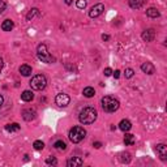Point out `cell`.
Wrapping results in <instances>:
<instances>
[{
	"label": "cell",
	"instance_id": "1",
	"mask_svg": "<svg viewBox=\"0 0 167 167\" xmlns=\"http://www.w3.org/2000/svg\"><path fill=\"white\" fill-rule=\"evenodd\" d=\"M97 110L94 107H84L82 110L80 111V115H78V120H80L82 124H91L97 120Z\"/></svg>",
	"mask_w": 167,
	"mask_h": 167
},
{
	"label": "cell",
	"instance_id": "2",
	"mask_svg": "<svg viewBox=\"0 0 167 167\" xmlns=\"http://www.w3.org/2000/svg\"><path fill=\"white\" fill-rule=\"evenodd\" d=\"M102 109L104 112H115V111L119 109V106H120V103H119V101L116 99V98H114V97H110V96H106V97H103L102 98Z\"/></svg>",
	"mask_w": 167,
	"mask_h": 167
},
{
	"label": "cell",
	"instance_id": "3",
	"mask_svg": "<svg viewBox=\"0 0 167 167\" xmlns=\"http://www.w3.org/2000/svg\"><path fill=\"white\" fill-rule=\"evenodd\" d=\"M85 136H86V131L80 125H76V127H73V128H71L69 133H68V137H69L71 142H73V144L81 142L85 139Z\"/></svg>",
	"mask_w": 167,
	"mask_h": 167
},
{
	"label": "cell",
	"instance_id": "4",
	"mask_svg": "<svg viewBox=\"0 0 167 167\" xmlns=\"http://www.w3.org/2000/svg\"><path fill=\"white\" fill-rule=\"evenodd\" d=\"M37 55H38V59L43 63H47V64H51L55 61V58H52L47 51V46L44 43H41L37 47Z\"/></svg>",
	"mask_w": 167,
	"mask_h": 167
},
{
	"label": "cell",
	"instance_id": "5",
	"mask_svg": "<svg viewBox=\"0 0 167 167\" xmlns=\"http://www.w3.org/2000/svg\"><path fill=\"white\" fill-rule=\"evenodd\" d=\"M46 85H47V78H46V76H43V74H37V76H34L30 81V86L33 90L41 91L46 88Z\"/></svg>",
	"mask_w": 167,
	"mask_h": 167
},
{
	"label": "cell",
	"instance_id": "6",
	"mask_svg": "<svg viewBox=\"0 0 167 167\" xmlns=\"http://www.w3.org/2000/svg\"><path fill=\"white\" fill-rule=\"evenodd\" d=\"M71 102V98L68 94H64V93H60L55 97V103L58 104L59 107H67Z\"/></svg>",
	"mask_w": 167,
	"mask_h": 167
},
{
	"label": "cell",
	"instance_id": "7",
	"mask_svg": "<svg viewBox=\"0 0 167 167\" xmlns=\"http://www.w3.org/2000/svg\"><path fill=\"white\" fill-rule=\"evenodd\" d=\"M103 11H104V5L99 3V4H96L94 7H91V8H90L89 16L91 18H97V17H99V16L102 15Z\"/></svg>",
	"mask_w": 167,
	"mask_h": 167
},
{
	"label": "cell",
	"instance_id": "8",
	"mask_svg": "<svg viewBox=\"0 0 167 167\" xmlns=\"http://www.w3.org/2000/svg\"><path fill=\"white\" fill-rule=\"evenodd\" d=\"M155 152H157V154L159 155V158H161L162 161H166L167 159V146L165 145V144H159V145H157Z\"/></svg>",
	"mask_w": 167,
	"mask_h": 167
},
{
	"label": "cell",
	"instance_id": "9",
	"mask_svg": "<svg viewBox=\"0 0 167 167\" xmlns=\"http://www.w3.org/2000/svg\"><path fill=\"white\" fill-rule=\"evenodd\" d=\"M35 115H37V111L34 109H25L22 111V117H24V120H26V122H31L35 117Z\"/></svg>",
	"mask_w": 167,
	"mask_h": 167
},
{
	"label": "cell",
	"instance_id": "10",
	"mask_svg": "<svg viewBox=\"0 0 167 167\" xmlns=\"http://www.w3.org/2000/svg\"><path fill=\"white\" fill-rule=\"evenodd\" d=\"M154 37H155L154 29H146V30L141 34V38H142L145 42H152L153 39H154Z\"/></svg>",
	"mask_w": 167,
	"mask_h": 167
},
{
	"label": "cell",
	"instance_id": "11",
	"mask_svg": "<svg viewBox=\"0 0 167 167\" xmlns=\"http://www.w3.org/2000/svg\"><path fill=\"white\" fill-rule=\"evenodd\" d=\"M84 165V159L80 157H73V158L68 159L67 166L68 167H77V166H82Z\"/></svg>",
	"mask_w": 167,
	"mask_h": 167
},
{
	"label": "cell",
	"instance_id": "12",
	"mask_svg": "<svg viewBox=\"0 0 167 167\" xmlns=\"http://www.w3.org/2000/svg\"><path fill=\"white\" fill-rule=\"evenodd\" d=\"M141 71L144 72V73H146V74H153L155 72V67L152 63L146 61V63H144L141 65Z\"/></svg>",
	"mask_w": 167,
	"mask_h": 167
},
{
	"label": "cell",
	"instance_id": "13",
	"mask_svg": "<svg viewBox=\"0 0 167 167\" xmlns=\"http://www.w3.org/2000/svg\"><path fill=\"white\" fill-rule=\"evenodd\" d=\"M119 128H120V131H123V132H128V131L132 128V123H131L128 119H123L122 122L119 123Z\"/></svg>",
	"mask_w": 167,
	"mask_h": 167
},
{
	"label": "cell",
	"instance_id": "14",
	"mask_svg": "<svg viewBox=\"0 0 167 167\" xmlns=\"http://www.w3.org/2000/svg\"><path fill=\"white\" fill-rule=\"evenodd\" d=\"M146 0H129V7L132 9H140L145 5Z\"/></svg>",
	"mask_w": 167,
	"mask_h": 167
},
{
	"label": "cell",
	"instance_id": "15",
	"mask_svg": "<svg viewBox=\"0 0 167 167\" xmlns=\"http://www.w3.org/2000/svg\"><path fill=\"white\" fill-rule=\"evenodd\" d=\"M146 16L150 18H157L161 16V13H159V11L157 8H154V7H152V8L146 9Z\"/></svg>",
	"mask_w": 167,
	"mask_h": 167
},
{
	"label": "cell",
	"instance_id": "16",
	"mask_svg": "<svg viewBox=\"0 0 167 167\" xmlns=\"http://www.w3.org/2000/svg\"><path fill=\"white\" fill-rule=\"evenodd\" d=\"M33 98H34V94H33L31 90H25V91H22L21 99L24 101V102H30V101H33Z\"/></svg>",
	"mask_w": 167,
	"mask_h": 167
},
{
	"label": "cell",
	"instance_id": "17",
	"mask_svg": "<svg viewBox=\"0 0 167 167\" xmlns=\"http://www.w3.org/2000/svg\"><path fill=\"white\" fill-rule=\"evenodd\" d=\"M13 26H15V24H13L12 20H4L1 24V29L4 31H11L13 29Z\"/></svg>",
	"mask_w": 167,
	"mask_h": 167
},
{
	"label": "cell",
	"instance_id": "18",
	"mask_svg": "<svg viewBox=\"0 0 167 167\" xmlns=\"http://www.w3.org/2000/svg\"><path fill=\"white\" fill-rule=\"evenodd\" d=\"M20 73H21L24 77L30 76V74H31V67H29L28 64L21 65V67H20Z\"/></svg>",
	"mask_w": 167,
	"mask_h": 167
},
{
	"label": "cell",
	"instance_id": "19",
	"mask_svg": "<svg viewBox=\"0 0 167 167\" xmlns=\"http://www.w3.org/2000/svg\"><path fill=\"white\" fill-rule=\"evenodd\" d=\"M54 148L56 150H60V152H64V150L67 149V144H65L63 140H58V141H55V144H54Z\"/></svg>",
	"mask_w": 167,
	"mask_h": 167
},
{
	"label": "cell",
	"instance_id": "20",
	"mask_svg": "<svg viewBox=\"0 0 167 167\" xmlns=\"http://www.w3.org/2000/svg\"><path fill=\"white\" fill-rule=\"evenodd\" d=\"M82 94L86 98H91V97H94V94H96V90H94V88H91V86H88V88H85L84 91H82Z\"/></svg>",
	"mask_w": 167,
	"mask_h": 167
},
{
	"label": "cell",
	"instance_id": "21",
	"mask_svg": "<svg viewBox=\"0 0 167 167\" xmlns=\"http://www.w3.org/2000/svg\"><path fill=\"white\" fill-rule=\"evenodd\" d=\"M124 144H125V145H128V146L133 145V144H135V136L127 133V135L124 136Z\"/></svg>",
	"mask_w": 167,
	"mask_h": 167
},
{
	"label": "cell",
	"instance_id": "22",
	"mask_svg": "<svg viewBox=\"0 0 167 167\" xmlns=\"http://www.w3.org/2000/svg\"><path fill=\"white\" fill-rule=\"evenodd\" d=\"M5 131H8V132H17V131H20V125L17 123L7 124V125H5Z\"/></svg>",
	"mask_w": 167,
	"mask_h": 167
},
{
	"label": "cell",
	"instance_id": "23",
	"mask_svg": "<svg viewBox=\"0 0 167 167\" xmlns=\"http://www.w3.org/2000/svg\"><path fill=\"white\" fill-rule=\"evenodd\" d=\"M119 159L122 163H129L131 162V154L129 153H122L119 157Z\"/></svg>",
	"mask_w": 167,
	"mask_h": 167
},
{
	"label": "cell",
	"instance_id": "24",
	"mask_svg": "<svg viewBox=\"0 0 167 167\" xmlns=\"http://www.w3.org/2000/svg\"><path fill=\"white\" fill-rule=\"evenodd\" d=\"M38 15H39V11H38V9H37V8H31L30 11H29L28 15H26V18H28V20H31L33 17H35V16H38Z\"/></svg>",
	"mask_w": 167,
	"mask_h": 167
},
{
	"label": "cell",
	"instance_id": "25",
	"mask_svg": "<svg viewBox=\"0 0 167 167\" xmlns=\"http://www.w3.org/2000/svg\"><path fill=\"white\" fill-rule=\"evenodd\" d=\"M33 148L35 150H42L44 148V144L42 141H39V140H37V141H34V144H33Z\"/></svg>",
	"mask_w": 167,
	"mask_h": 167
},
{
	"label": "cell",
	"instance_id": "26",
	"mask_svg": "<svg viewBox=\"0 0 167 167\" xmlns=\"http://www.w3.org/2000/svg\"><path fill=\"white\" fill-rule=\"evenodd\" d=\"M133 74H135V71H133L132 68H127L125 72H124V76H125V78H132Z\"/></svg>",
	"mask_w": 167,
	"mask_h": 167
},
{
	"label": "cell",
	"instance_id": "27",
	"mask_svg": "<svg viewBox=\"0 0 167 167\" xmlns=\"http://www.w3.org/2000/svg\"><path fill=\"white\" fill-rule=\"evenodd\" d=\"M46 163H47V165L56 166V165H58V159L55 158V157H50V158H47V159H46Z\"/></svg>",
	"mask_w": 167,
	"mask_h": 167
},
{
	"label": "cell",
	"instance_id": "28",
	"mask_svg": "<svg viewBox=\"0 0 167 167\" xmlns=\"http://www.w3.org/2000/svg\"><path fill=\"white\" fill-rule=\"evenodd\" d=\"M86 0H76V5H77V8H80V9H84L85 7H86Z\"/></svg>",
	"mask_w": 167,
	"mask_h": 167
},
{
	"label": "cell",
	"instance_id": "29",
	"mask_svg": "<svg viewBox=\"0 0 167 167\" xmlns=\"http://www.w3.org/2000/svg\"><path fill=\"white\" fill-rule=\"evenodd\" d=\"M5 8H7L5 1H3V0H0V13H1V12H4V11H5Z\"/></svg>",
	"mask_w": 167,
	"mask_h": 167
},
{
	"label": "cell",
	"instance_id": "30",
	"mask_svg": "<svg viewBox=\"0 0 167 167\" xmlns=\"http://www.w3.org/2000/svg\"><path fill=\"white\" fill-rule=\"evenodd\" d=\"M103 73H104V76H106V77H109V76L112 74V69H111V68H106V69L103 71Z\"/></svg>",
	"mask_w": 167,
	"mask_h": 167
},
{
	"label": "cell",
	"instance_id": "31",
	"mask_svg": "<svg viewBox=\"0 0 167 167\" xmlns=\"http://www.w3.org/2000/svg\"><path fill=\"white\" fill-rule=\"evenodd\" d=\"M112 73H114V77H115V78H119L120 77V71L119 69H116L115 72H112Z\"/></svg>",
	"mask_w": 167,
	"mask_h": 167
},
{
	"label": "cell",
	"instance_id": "32",
	"mask_svg": "<svg viewBox=\"0 0 167 167\" xmlns=\"http://www.w3.org/2000/svg\"><path fill=\"white\" fill-rule=\"evenodd\" d=\"M93 145H94V148H96V149H99L101 146H102V144H101L99 141H96V142L93 144Z\"/></svg>",
	"mask_w": 167,
	"mask_h": 167
},
{
	"label": "cell",
	"instance_id": "33",
	"mask_svg": "<svg viewBox=\"0 0 167 167\" xmlns=\"http://www.w3.org/2000/svg\"><path fill=\"white\" fill-rule=\"evenodd\" d=\"M102 39H103V41H109V39H110V35L103 34V35H102Z\"/></svg>",
	"mask_w": 167,
	"mask_h": 167
},
{
	"label": "cell",
	"instance_id": "34",
	"mask_svg": "<svg viewBox=\"0 0 167 167\" xmlns=\"http://www.w3.org/2000/svg\"><path fill=\"white\" fill-rule=\"evenodd\" d=\"M3 103H4V98H3V96H1V94H0V109H1Z\"/></svg>",
	"mask_w": 167,
	"mask_h": 167
},
{
	"label": "cell",
	"instance_id": "35",
	"mask_svg": "<svg viewBox=\"0 0 167 167\" xmlns=\"http://www.w3.org/2000/svg\"><path fill=\"white\" fill-rule=\"evenodd\" d=\"M3 65H4V61H3V58H0V72L3 69Z\"/></svg>",
	"mask_w": 167,
	"mask_h": 167
},
{
	"label": "cell",
	"instance_id": "36",
	"mask_svg": "<svg viewBox=\"0 0 167 167\" xmlns=\"http://www.w3.org/2000/svg\"><path fill=\"white\" fill-rule=\"evenodd\" d=\"M65 3H67L68 5H71L72 4V0H65Z\"/></svg>",
	"mask_w": 167,
	"mask_h": 167
}]
</instances>
